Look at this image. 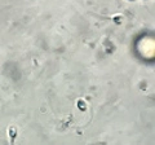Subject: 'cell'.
I'll return each mask as SVG.
<instances>
[{"instance_id": "obj_1", "label": "cell", "mask_w": 155, "mask_h": 145, "mask_svg": "<svg viewBox=\"0 0 155 145\" xmlns=\"http://www.w3.org/2000/svg\"><path fill=\"white\" fill-rule=\"evenodd\" d=\"M8 132H9V143L13 144V143H14V140H16V137H17V130L12 126V127H9Z\"/></svg>"}]
</instances>
